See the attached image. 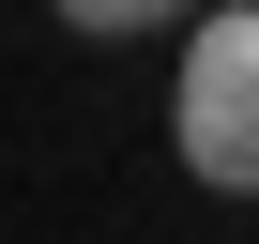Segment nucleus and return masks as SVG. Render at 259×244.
<instances>
[{"label": "nucleus", "instance_id": "1", "mask_svg": "<svg viewBox=\"0 0 259 244\" xmlns=\"http://www.w3.org/2000/svg\"><path fill=\"white\" fill-rule=\"evenodd\" d=\"M183 168L198 183H259V0L183 46Z\"/></svg>", "mask_w": 259, "mask_h": 244}, {"label": "nucleus", "instance_id": "2", "mask_svg": "<svg viewBox=\"0 0 259 244\" xmlns=\"http://www.w3.org/2000/svg\"><path fill=\"white\" fill-rule=\"evenodd\" d=\"M61 16H76V31H168L183 0H61Z\"/></svg>", "mask_w": 259, "mask_h": 244}]
</instances>
